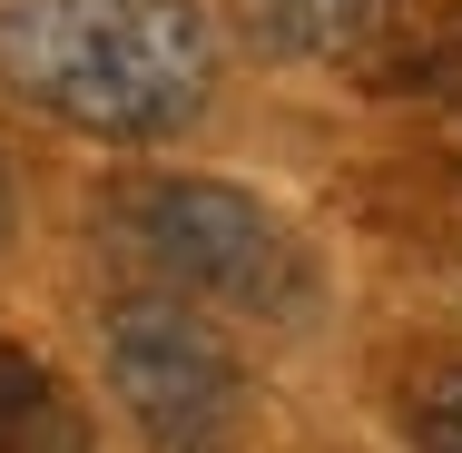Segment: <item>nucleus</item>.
<instances>
[{"instance_id": "nucleus-1", "label": "nucleus", "mask_w": 462, "mask_h": 453, "mask_svg": "<svg viewBox=\"0 0 462 453\" xmlns=\"http://www.w3.org/2000/svg\"><path fill=\"white\" fill-rule=\"evenodd\" d=\"M0 70L98 138H178L217 90L197 0H0Z\"/></svg>"}, {"instance_id": "nucleus-2", "label": "nucleus", "mask_w": 462, "mask_h": 453, "mask_svg": "<svg viewBox=\"0 0 462 453\" xmlns=\"http://www.w3.org/2000/svg\"><path fill=\"white\" fill-rule=\"evenodd\" d=\"M118 237L148 257V267L207 296V306H236V316H295L315 296V267L305 247L285 237V217H266L256 197L207 178H158L118 207Z\"/></svg>"}, {"instance_id": "nucleus-3", "label": "nucleus", "mask_w": 462, "mask_h": 453, "mask_svg": "<svg viewBox=\"0 0 462 453\" xmlns=\"http://www.w3.org/2000/svg\"><path fill=\"white\" fill-rule=\"evenodd\" d=\"M108 384H118L128 424L158 453H226L236 444L246 384H236L226 345L168 296H118L108 306Z\"/></svg>"}, {"instance_id": "nucleus-4", "label": "nucleus", "mask_w": 462, "mask_h": 453, "mask_svg": "<svg viewBox=\"0 0 462 453\" xmlns=\"http://www.w3.org/2000/svg\"><path fill=\"white\" fill-rule=\"evenodd\" d=\"M246 30L266 50H305V60H365V70H413L433 40H453V20H433L423 0H236Z\"/></svg>"}, {"instance_id": "nucleus-5", "label": "nucleus", "mask_w": 462, "mask_h": 453, "mask_svg": "<svg viewBox=\"0 0 462 453\" xmlns=\"http://www.w3.org/2000/svg\"><path fill=\"white\" fill-rule=\"evenodd\" d=\"M50 434H60V394H50V374L0 335V453H40Z\"/></svg>"}, {"instance_id": "nucleus-6", "label": "nucleus", "mask_w": 462, "mask_h": 453, "mask_svg": "<svg viewBox=\"0 0 462 453\" xmlns=\"http://www.w3.org/2000/svg\"><path fill=\"white\" fill-rule=\"evenodd\" d=\"M423 444H433V453H462V364L423 384Z\"/></svg>"}, {"instance_id": "nucleus-7", "label": "nucleus", "mask_w": 462, "mask_h": 453, "mask_svg": "<svg viewBox=\"0 0 462 453\" xmlns=\"http://www.w3.org/2000/svg\"><path fill=\"white\" fill-rule=\"evenodd\" d=\"M0 227H10V178H0Z\"/></svg>"}]
</instances>
